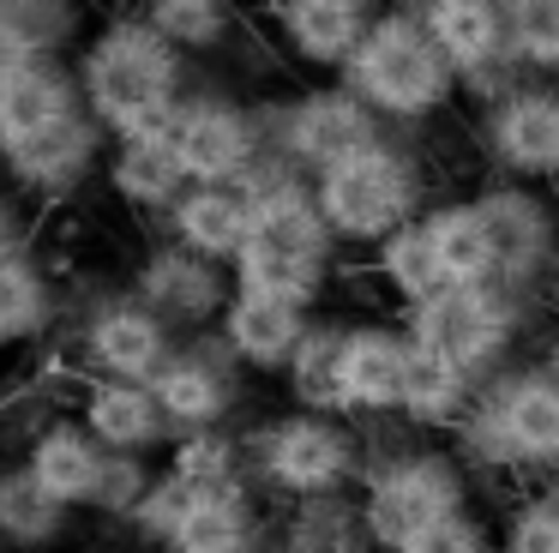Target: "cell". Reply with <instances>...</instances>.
Listing matches in <instances>:
<instances>
[{"mask_svg": "<svg viewBox=\"0 0 559 553\" xmlns=\"http://www.w3.org/2000/svg\"><path fill=\"white\" fill-rule=\"evenodd\" d=\"M343 343H349V325L343 319H319L307 325L301 349L283 367L295 409H319V415H343Z\"/></svg>", "mask_w": 559, "mask_h": 553, "instance_id": "28", "label": "cell"}, {"mask_svg": "<svg viewBox=\"0 0 559 553\" xmlns=\"http://www.w3.org/2000/svg\"><path fill=\"white\" fill-rule=\"evenodd\" d=\"M61 337H67V361L79 373H103V379H157V367L181 343V331L163 313H151L133 289L91 295L85 313Z\"/></svg>", "mask_w": 559, "mask_h": 553, "instance_id": "8", "label": "cell"}, {"mask_svg": "<svg viewBox=\"0 0 559 553\" xmlns=\"http://www.w3.org/2000/svg\"><path fill=\"white\" fill-rule=\"evenodd\" d=\"M85 108L103 120L109 139H145L169 132L175 108L187 96V55L145 19V12H115L85 36L73 55Z\"/></svg>", "mask_w": 559, "mask_h": 553, "instance_id": "2", "label": "cell"}, {"mask_svg": "<svg viewBox=\"0 0 559 553\" xmlns=\"http://www.w3.org/2000/svg\"><path fill=\"white\" fill-rule=\"evenodd\" d=\"M373 276H379V289H385L397 307H421V301H433L439 289L451 283L427 216H409L403 228H391V235L379 240L373 247Z\"/></svg>", "mask_w": 559, "mask_h": 553, "instance_id": "27", "label": "cell"}, {"mask_svg": "<svg viewBox=\"0 0 559 553\" xmlns=\"http://www.w3.org/2000/svg\"><path fill=\"white\" fill-rule=\"evenodd\" d=\"M421 24L445 48L451 72H481L506 48V12L493 0H427Z\"/></svg>", "mask_w": 559, "mask_h": 553, "instance_id": "29", "label": "cell"}, {"mask_svg": "<svg viewBox=\"0 0 559 553\" xmlns=\"http://www.w3.org/2000/svg\"><path fill=\"white\" fill-rule=\"evenodd\" d=\"M343 72H349V91L361 103H373L379 115H397V120H421L451 103L445 48L433 43V31L421 19H403V12L367 24L355 55L343 60Z\"/></svg>", "mask_w": 559, "mask_h": 553, "instance_id": "5", "label": "cell"}, {"mask_svg": "<svg viewBox=\"0 0 559 553\" xmlns=\"http://www.w3.org/2000/svg\"><path fill=\"white\" fill-rule=\"evenodd\" d=\"M61 319L67 295L43 247L0 259V349H49L61 337Z\"/></svg>", "mask_w": 559, "mask_h": 553, "instance_id": "21", "label": "cell"}, {"mask_svg": "<svg viewBox=\"0 0 559 553\" xmlns=\"http://www.w3.org/2000/svg\"><path fill=\"white\" fill-rule=\"evenodd\" d=\"M451 511H469V463L457 451H433V445H415V451L379 457L361 475V517L367 536L379 548H403L409 536H421L427 523Z\"/></svg>", "mask_w": 559, "mask_h": 553, "instance_id": "6", "label": "cell"}, {"mask_svg": "<svg viewBox=\"0 0 559 553\" xmlns=\"http://www.w3.org/2000/svg\"><path fill=\"white\" fill-rule=\"evenodd\" d=\"M79 536V511L61 505L25 457H0V553H67Z\"/></svg>", "mask_w": 559, "mask_h": 553, "instance_id": "19", "label": "cell"}, {"mask_svg": "<svg viewBox=\"0 0 559 553\" xmlns=\"http://www.w3.org/2000/svg\"><path fill=\"white\" fill-rule=\"evenodd\" d=\"M151 481H157V463H151V457L109 451V469H103V487H97L91 517H97L103 529H127V517L139 511V499L151 493Z\"/></svg>", "mask_w": 559, "mask_h": 553, "instance_id": "33", "label": "cell"}, {"mask_svg": "<svg viewBox=\"0 0 559 553\" xmlns=\"http://www.w3.org/2000/svg\"><path fill=\"white\" fill-rule=\"evenodd\" d=\"M518 337V295L499 283H445L433 301L409 307V343L445 355L463 379L487 385Z\"/></svg>", "mask_w": 559, "mask_h": 553, "instance_id": "7", "label": "cell"}, {"mask_svg": "<svg viewBox=\"0 0 559 553\" xmlns=\"http://www.w3.org/2000/svg\"><path fill=\"white\" fill-rule=\"evenodd\" d=\"M313 199L343 247H379L391 228L421 216V168L397 144L373 139L313 175Z\"/></svg>", "mask_w": 559, "mask_h": 553, "instance_id": "3", "label": "cell"}, {"mask_svg": "<svg viewBox=\"0 0 559 553\" xmlns=\"http://www.w3.org/2000/svg\"><path fill=\"white\" fill-rule=\"evenodd\" d=\"M493 156L511 175H559V96L554 91H518L493 108Z\"/></svg>", "mask_w": 559, "mask_h": 553, "instance_id": "24", "label": "cell"}, {"mask_svg": "<svg viewBox=\"0 0 559 553\" xmlns=\"http://www.w3.org/2000/svg\"><path fill=\"white\" fill-rule=\"evenodd\" d=\"M169 144L181 156L187 180H229L241 187L247 168L265 156V127L247 103L223 91H187L169 120Z\"/></svg>", "mask_w": 559, "mask_h": 553, "instance_id": "11", "label": "cell"}, {"mask_svg": "<svg viewBox=\"0 0 559 553\" xmlns=\"http://www.w3.org/2000/svg\"><path fill=\"white\" fill-rule=\"evenodd\" d=\"M307 325H313V307L277 295V289L235 283L229 307H223V319H217V337L229 343V355L241 361L247 373H283L289 355L301 349Z\"/></svg>", "mask_w": 559, "mask_h": 553, "instance_id": "17", "label": "cell"}, {"mask_svg": "<svg viewBox=\"0 0 559 553\" xmlns=\"http://www.w3.org/2000/svg\"><path fill=\"white\" fill-rule=\"evenodd\" d=\"M37 247H43V211L0 180V259H19V252H37Z\"/></svg>", "mask_w": 559, "mask_h": 553, "instance_id": "37", "label": "cell"}, {"mask_svg": "<svg viewBox=\"0 0 559 553\" xmlns=\"http://www.w3.org/2000/svg\"><path fill=\"white\" fill-rule=\"evenodd\" d=\"M391 553H493V541H487V529L475 523L469 511H451V517L427 523L421 536H409L403 548H391Z\"/></svg>", "mask_w": 559, "mask_h": 553, "instance_id": "36", "label": "cell"}, {"mask_svg": "<svg viewBox=\"0 0 559 553\" xmlns=\"http://www.w3.org/2000/svg\"><path fill=\"white\" fill-rule=\"evenodd\" d=\"M19 457H25L31 475H37L55 499L73 505L79 517H91L103 469H109V445H103L73 409H55L49 421H37V427L25 433V445H19Z\"/></svg>", "mask_w": 559, "mask_h": 553, "instance_id": "16", "label": "cell"}, {"mask_svg": "<svg viewBox=\"0 0 559 553\" xmlns=\"http://www.w3.org/2000/svg\"><path fill=\"white\" fill-rule=\"evenodd\" d=\"M241 385L247 367L229 355V343L217 331H193L157 367L151 391H157L163 415L175 421V433H193V427H229L235 409H241Z\"/></svg>", "mask_w": 559, "mask_h": 553, "instance_id": "13", "label": "cell"}, {"mask_svg": "<svg viewBox=\"0 0 559 553\" xmlns=\"http://www.w3.org/2000/svg\"><path fill=\"white\" fill-rule=\"evenodd\" d=\"M283 43L313 67H343L367 36V0H283L277 7Z\"/></svg>", "mask_w": 559, "mask_h": 553, "instance_id": "25", "label": "cell"}, {"mask_svg": "<svg viewBox=\"0 0 559 553\" xmlns=\"http://www.w3.org/2000/svg\"><path fill=\"white\" fill-rule=\"evenodd\" d=\"M481 211L487 228H493L499 289H511V295L542 289V276H554L559 264V211H547L542 192L530 187H487Z\"/></svg>", "mask_w": 559, "mask_h": 553, "instance_id": "14", "label": "cell"}, {"mask_svg": "<svg viewBox=\"0 0 559 553\" xmlns=\"http://www.w3.org/2000/svg\"><path fill=\"white\" fill-rule=\"evenodd\" d=\"M139 12H145L181 55H217V48L229 43V31H235L229 0H145Z\"/></svg>", "mask_w": 559, "mask_h": 553, "instance_id": "32", "label": "cell"}, {"mask_svg": "<svg viewBox=\"0 0 559 553\" xmlns=\"http://www.w3.org/2000/svg\"><path fill=\"white\" fill-rule=\"evenodd\" d=\"M259 127H265V151H277L283 163H295L301 175H319V168L343 163L349 151H361V144L379 139L373 103H361L349 84L295 96V103L259 115Z\"/></svg>", "mask_w": 559, "mask_h": 553, "instance_id": "10", "label": "cell"}, {"mask_svg": "<svg viewBox=\"0 0 559 553\" xmlns=\"http://www.w3.org/2000/svg\"><path fill=\"white\" fill-rule=\"evenodd\" d=\"M25 60H37V55H31V48H25V43H19V36H13V31H7V24H0V84L13 79V72H19V67H25Z\"/></svg>", "mask_w": 559, "mask_h": 553, "instance_id": "39", "label": "cell"}, {"mask_svg": "<svg viewBox=\"0 0 559 553\" xmlns=\"http://www.w3.org/2000/svg\"><path fill=\"white\" fill-rule=\"evenodd\" d=\"M85 108V91H79V72L73 60H55V55H37L0 84V151L31 132L55 127V120L79 115Z\"/></svg>", "mask_w": 559, "mask_h": 553, "instance_id": "23", "label": "cell"}, {"mask_svg": "<svg viewBox=\"0 0 559 553\" xmlns=\"http://www.w3.org/2000/svg\"><path fill=\"white\" fill-rule=\"evenodd\" d=\"M499 553H559V493H523L506 511Z\"/></svg>", "mask_w": 559, "mask_h": 553, "instance_id": "34", "label": "cell"}, {"mask_svg": "<svg viewBox=\"0 0 559 553\" xmlns=\"http://www.w3.org/2000/svg\"><path fill=\"white\" fill-rule=\"evenodd\" d=\"M247 204H253V228H247V247L235 259V283L253 289H277V295L319 307L337 276V247L325 211L313 199V180H301V168L283 163L277 151H265L241 180Z\"/></svg>", "mask_w": 559, "mask_h": 553, "instance_id": "1", "label": "cell"}, {"mask_svg": "<svg viewBox=\"0 0 559 553\" xmlns=\"http://www.w3.org/2000/svg\"><path fill=\"white\" fill-rule=\"evenodd\" d=\"M247 228H253V204H247V192L229 187V180H193V187L163 211V235L193 247V252H205V259H217V264H229V271L247 247Z\"/></svg>", "mask_w": 559, "mask_h": 553, "instance_id": "22", "label": "cell"}, {"mask_svg": "<svg viewBox=\"0 0 559 553\" xmlns=\"http://www.w3.org/2000/svg\"><path fill=\"white\" fill-rule=\"evenodd\" d=\"M547 373H554V379H559V343L547 349Z\"/></svg>", "mask_w": 559, "mask_h": 553, "instance_id": "40", "label": "cell"}, {"mask_svg": "<svg viewBox=\"0 0 559 553\" xmlns=\"http://www.w3.org/2000/svg\"><path fill=\"white\" fill-rule=\"evenodd\" d=\"M127 289H133L151 313H163L181 337H193V331H217L223 307H229V295H235V271L163 235L157 247L139 252Z\"/></svg>", "mask_w": 559, "mask_h": 553, "instance_id": "12", "label": "cell"}, {"mask_svg": "<svg viewBox=\"0 0 559 553\" xmlns=\"http://www.w3.org/2000/svg\"><path fill=\"white\" fill-rule=\"evenodd\" d=\"M247 463L265 493L283 499H325L343 493L349 481H361L367 457L355 427H343V415H319V409H289V415L265 421L259 433H247Z\"/></svg>", "mask_w": 559, "mask_h": 553, "instance_id": "4", "label": "cell"}, {"mask_svg": "<svg viewBox=\"0 0 559 553\" xmlns=\"http://www.w3.org/2000/svg\"><path fill=\"white\" fill-rule=\"evenodd\" d=\"M506 31L523 60L559 67V0H506Z\"/></svg>", "mask_w": 559, "mask_h": 553, "instance_id": "35", "label": "cell"}, {"mask_svg": "<svg viewBox=\"0 0 559 553\" xmlns=\"http://www.w3.org/2000/svg\"><path fill=\"white\" fill-rule=\"evenodd\" d=\"M103 156H109V132L91 108H79V115L7 144L0 151V180L25 192L37 211H67L91 180H103Z\"/></svg>", "mask_w": 559, "mask_h": 553, "instance_id": "9", "label": "cell"}, {"mask_svg": "<svg viewBox=\"0 0 559 553\" xmlns=\"http://www.w3.org/2000/svg\"><path fill=\"white\" fill-rule=\"evenodd\" d=\"M427 228H433V247H439V259H445L451 283H499L493 228H487L481 199L433 204V211H427Z\"/></svg>", "mask_w": 559, "mask_h": 553, "instance_id": "30", "label": "cell"}, {"mask_svg": "<svg viewBox=\"0 0 559 553\" xmlns=\"http://www.w3.org/2000/svg\"><path fill=\"white\" fill-rule=\"evenodd\" d=\"M403 385H409V331L349 325V343H343V415L355 421L403 415Z\"/></svg>", "mask_w": 559, "mask_h": 553, "instance_id": "18", "label": "cell"}, {"mask_svg": "<svg viewBox=\"0 0 559 553\" xmlns=\"http://www.w3.org/2000/svg\"><path fill=\"white\" fill-rule=\"evenodd\" d=\"M67 553H151V548H139V541L127 536V529H103V523H97V536L73 541Z\"/></svg>", "mask_w": 559, "mask_h": 553, "instance_id": "38", "label": "cell"}, {"mask_svg": "<svg viewBox=\"0 0 559 553\" xmlns=\"http://www.w3.org/2000/svg\"><path fill=\"white\" fill-rule=\"evenodd\" d=\"M0 24H7L31 55L73 60L91 36V7L85 0H0Z\"/></svg>", "mask_w": 559, "mask_h": 553, "instance_id": "31", "label": "cell"}, {"mask_svg": "<svg viewBox=\"0 0 559 553\" xmlns=\"http://www.w3.org/2000/svg\"><path fill=\"white\" fill-rule=\"evenodd\" d=\"M103 187H109V199L121 204L127 216H163L193 180H187L169 132H145V139H109Z\"/></svg>", "mask_w": 559, "mask_h": 553, "instance_id": "20", "label": "cell"}, {"mask_svg": "<svg viewBox=\"0 0 559 553\" xmlns=\"http://www.w3.org/2000/svg\"><path fill=\"white\" fill-rule=\"evenodd\" d=\"M73 415L97 433L109 451H133V457H157L169 451L175 421L163 415L151 379H103V373H85L73 385Z\"/></svg>", "mask_w": 559, "mask_h": 553, "instance_id": "15", "label": "cell"}, {"mask_svg": "<svg viewBox=\"0 0 559 553\" xmlns=\"http://www.w3.org/2000/svg\"><path fill=\"white\" fill-rule=\"evenodd\" d=\"M271 553H385L367 536L361 505H349L343 493L325 499H295V511L271 529Z\"/></svg>", "mask_w": 559, "mask_h": 553, "instance_id": "26", "label": "cell"}]
</instances>
